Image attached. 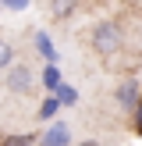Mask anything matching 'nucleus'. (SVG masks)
<instances>
[{
	"label": "nucleus",
	"instance_id": "obj_13",
	"mask_svg": "<svg viewBox=\"0 0 142 146\" xmlns=\"http://www.w3.org/2000/svg\"><path fill=\"white\" fill-rule=\"evenodd\" d=\"M4 7H14V11H25L28 0H4Z\"/></svg>",
	"mask_w": 142,
	"mask_h": 146
},
{
	"label": "nucleus",
	"instance_id": "obj_8",
	"mask_svg": "<svg viewBox=\"0 0 142 146\" xmlns=\"http://www.w3.org/2000/svg\"><path fill=\"white\" fill-rule=\"evenodd\" d=\"M53 93H57V100H60V107H75L78 104V89H75V86H64L60 82Z\"/></svg>",
	"mask_w": 142,
	"mask_h": 146
},
{
	"label": "nucleus",
	"instance_id": "obj_12",
	"mask_svg": "<svg viewBox=\"0 0 142 146\" xmlns=\"http://www.w3.org/2000/svg\"><path fill=\"white\" fill-rule=\"evenodd\" d=\"M131 111H135V135H142V96H139V104Z\"/></svg>",
	"mask_w": 142,
	"mask_h": 146
},
{
	"label": "nucleus",
	"instance_id": "obj_2",
	"mask_svg": "<svg viewBox=\"0 0 142 146\" xmlns=\"http://www.w3.org/2000/svg\"><path fill=\"white\" fill-rule=\"evenodd\" d=\"M32 86H36L32 68H25V64H14V68H7V89H11V93H28Z\"/></svg>",
	"mask_w": 142,
	"mask_h": 146
},
{
	"label": "nucleus",
	"instance_id": "obj_14",
	"mask_svg": "<svg viewBox=\"0 0 142 146\" xmlns=\"http://www.w3.org/2000/svg\"><path fill=\"white\" fill-rule=\"evenodd\" d=\"M78 146H99V143L96 139H85V143H78Z\"/></svg>",
	"mask_w": 142,
	"mask_h": 146
},
{
	"label": "nucleus",
	"instance_id": "obj_15",
	"mask_svg": "<svg viewBox=\"0 0 142 146\" xmlns=\"http://www.w3.org/2000/svg\"><path fill=\"white\" fill-rule=\"evenodd\" d=\"M0 11H4V0H0Z\"/></svg>",
	"mask_w": 142,
	"mask_h": 146
},
{
	"label": "nucleus",
	"instance_id": "obj_7",
	"mask_svg": "<svg viewBox=\"0 0 142 146\" xmlns=\"http://www.w3.org/2000/svg\"><path fill=\"white\" fill-rule=\"evenodd\" d=\"M43 86H46L50 93H53L57 86H60V68H57L53 61H46V68H43Z\"/></svg>",
	"mask_w": 142,
	"mask_h": 146
},
{
	"label": "nucleus",
	"instance_id": "obj_6",
	"mask_svg": "<svg viewBox=\"0 0 142 146\" xmlns=\"http://www.w3.org/2000/svg\"><path fill=\"white\" fill-rule=\"evenodd\" d=\"M32 43H36V50H39L46 61H57V46L50 43V36H46V32H36V36H32Z\"/></svg>",
	"mask_w": 142,
	"mask_h": 146
},
{
	"label": "nucleus",
	"instance_id": "obj_4",
	"mask_svg": "<svg viewBox=\"0 0 142 146\" xmlns=\"http://www.w3.org/2000/svg\"><path fill=\"white\" fill-rule=\"evenodd\" d=\"M114 96H117V104L128 111V107H135V104H139L142 89H139V82H135V78H124V82L117 86V93H114Z\"/></svg>",
	"mask_w": 142,
	"mask_h": 146
},
{
	"label": "nucleus",
	"instance_id": "obj_1",
	"mask_svg": "<svg viewBox=\"0 0 142 146\" xmlns=\"http://www.w3.org/2000/svg\"><path fill=\"white\" fill-rule=\"evenodd\" d=\"M121 43H124V32H121L117 21H99V25L92 29V46H96L99 54H117Z\"/></svg>",
	"mask_w": 142,
	"mask_h": 146
},
{
	"label": "nucleus",
	"instance_id": "obj_9",
	"mask_svg": "<svg viewBox=\"0 0 142 146\" xmlns=\"http://www.w3.org/2000/svg\"><path fill=\"white\" fill-rule=\"evenodd\" d=\"M57 111H60V100H57V93H53V96H46V100L39 104V111H36V114H39V121H50Z\"/></svg>",
	"mask_w": 142,
	"mask_h": 146
},
{
	"label": "nucleus",
	"instance_id": "obj_11",
	"mask_svg": "<svg viewBox=\"0 0 142 146\" xmlns=\"http://www.w3.org/2000/svg\"><path fill=\"white\" fill-rule=\"evenodd\" d=\"M11 61H14V46L7 39H0V68H11Z\"/></svg>",
	"mask_w": 142,
	"mask_h": 146
},
{
	"label": "nucleus",
	"instance_id": "obj_10",
	"mask_svg": "<svg viewBox=\"0 0 142 146\" xmlns=\"http://www.w3.org/2000/svg\"><path fill=\"white\" fill-rule=\"evenodd\" d=\"M0 146H36V135H28V132H18V135H7Z\"/></svg>",
	"mask_w": 142,
	"mask_h": 146
},
{
	"label": "nucleus",
	"instance_id": "obj_5",
	"mask_svg": "<svg viewBox=\"0 0 142 146\" xmlns=\"http://www.w3.org/2000/svg\"><path fill=\"white\" fill-rule=\"evenodd\" d=\"M75 7H78V0H50V11H53L57 21L71 18V14H75Z\"/></svg>",
	"mask_w": 142,
	"mask_h": 146
},
{
	"label": "nucleus",
	"instance_id": "obj_3",
	"mask_svg": "<svg viewBox=\"0 0 142 146\" xmlns=\"http://www.w3.org/2000/svg\"><path fill=\"white\" fill-rule=\"evenodd\" d=\"M71 143V128L64 125V121H53V125L43 132V139L36 143V146H68Z\"/></svg>",
	"mask_w": 142,
	"mask_h": 146
}]
</instances>
